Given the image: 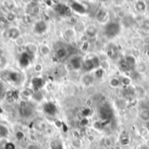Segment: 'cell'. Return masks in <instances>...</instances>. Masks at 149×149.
Instances as JSON below:
<instances>
[{
    "label": "cell",
    "instance_id": "18",
    "mask_svg": "<svg viewBox=\"0 0 149 149\" xmlns=\"http://www.w3.org/2000/svg\"><path fill=\"white\" fill-rule=\"evenodd\" d=\"M82 81H83V83H84L85 85L89 86V85H92V84H93V77H92L91 75L86 74V75H85V76L82 78Z\"/></svg>",
    "mask_w": 149,
    "mask_h": 149
},
{
    "label": "cell",
    "instance_id": "13",
    "mask_svg": "<svg viewBox=\"0 0 149 149\" xmlns=\"http://www.w3.org/2000/svg\"><path fill=\"white\" fill-rule=\"evenodd\" d=\"M134 9L139 12H143L147 9V4L144 1H137L134 4Z\"/></svg>",
    "mask_w": 149,
    "mask_h": 149
},
{
    "label": "cell",
    "instance_id": "16",
    "mask_svg": "<svg viewBox=\"0 0 149 149\" xmlns=\"http://www.w3.org/2000/svg\"><path fill=\"white\" fill-rule=\"evenodd\" d=\"M86 34L89 36V37H94L97 32H98V29L94 26V25H89L87 28H86Z\"/></svg>",
    "mask_w": 149,
    "mask_h": 149
},
{
    "label": "cell",
    "instance_id": "22",
    "mask_svg": "<svg viewBox=\"0 0 149 149\" xmlns=\"http://www.w3.org/2000/svg\"><path fill=\"white\" fill-rule=\"evenodd\" d=\"M33 86H35V88H39V87H41L42 86H43V80L41 79H38V78H36V79H33Z\"/></svg>",
    "mask_w": 149,
    "mask_h": 149
},
{
    "label": "cell",
    "instance_id": "37",
    "mask_svg": "<svg viewBox=\"0 0 149 149\" xmlns=\"http://www.w3.org/2000/svg\"><path fill=\"white\" fill-rule=\"evenodd\" d=\"M148 34H149V32H148Z\"/></svg>",
    "mask_w": 149,
    "mask_h": 149
},
{
    "label": "cell",
    "instance_id": "10",
    "mask_svg": "<svg viewBox=\"0 0 149 149\" xmlns=\"http://www.w3.org/2000/svg\"><path fill=\"white\" fill-rule=\"evenodd\" d=\"M107 17H108L107 12L105 10H103V9L100 10L96 13V19H97L99 22H100V23L105 22V21L107 20Z\"/></svg>",
    "mask_w": 149,
    "mask_h": 149
},
{
    "label": "cell",
    "instance_id": "8",
    "mask_svg": "<svg viewBox=\"0 0 149 149\" xmlns=\"http://www.w3.org/2000/svg\"><path fill=\"white\" fill-rule=\"evenodd\" d=\"M44 111L47 114H49L51 116H53V115H55L57 113V107L53 103L48 102L44 106Z\"/></svg>",
    "mask_w": 149,
    "mask_h": 149
},
{
    "label": "cell",
    "instance_id": "21",
    "mask_svg": "<svg viewBox=\"0 0 149 149\" xmlns=\"http://www.w3.org/2000/svg\"><path fill=\"white\" fill-rule=\"evenodd\" d=\"M114 46L115 45H111V47L107 51V53L111 58H114L117 55V51H116V48Z\"/></svg>",
    "mask_w": 149,
    "mask_h": 149
},
{
    "label": "cell",
    "instance_id": "2",
    "mask_svg": "<svg viewBox=\"0 0 149 149\" xmlns=\"http://www.w3.org/2000/svg\"><path fill=\"white\" fill-rule=\"evenodd\" d=\"M100 65V61L99 58L93 56V57H91L90 58H87L85 61H83L82 67L85 72H91L94 69L99 68Z\"/></svg>",
    "mask_w": 149,
    "mask_h": 149
},
{
    "label": "cell",
    "instance_id": "30",
    "mask_svg": "<svg viewBox=\"0 0 149 149\" xmlns=\"http://www.w3.org/2000/svg\"><path fill=\"white\" fill-rule=\"evenodd\" d=\"M42 69H43V65H40V64H37L36 65H35V67H34V70L36 71V72H41L42 71Z\"/></svg>",
    "mask_w": 149,
    "mask_h": 149
},
{
    "label": "cell",
    "instance_id": "9",
    "mask_svg": "<svg viewBox=\"0 0 149 149\" xmlns=\"http://www.w3.org/2000/svg\"><path fill=\"white\" fill-rule=\"evenodd\" d=\"M46 29H47V25H46V24H45V21H39V22H38L35 24V27H34V31L38 34L44 33L46 31Z\"/></svg>",
    "mask_w": 149,
    "mask_h": 149
},
{
    "label": "cell",
    "instance_id": "28",
    "mask_svg": "<svg viewBox=\"0 0 149 149\" xmlns=\"http://www.w3.org/2000/svg\"><path fill=\"white\" fill-rule=\"evenodd\" d=\"M16 43H17V45L22 46V45H24V39L22 37H19L17 39H16Z\"/></svg>",
    "mask_w": 149,
    "mask_h": 149
},
{
    "label": "cell",
    "instance_id": "6",
    "mask_svg": "<svg viewBox=\"0 0 149 149\" xmlns=\"http://www.w3.org/2000/svg\"><path fill=\"white\" fill-rule=\"evenodd\" d=\"M71 9L72 10H74L77 13L79 14H84L86 12V8L84 4L79 3V2H72L71 4Z\"/></svg>",
    "mask_w": 149,
    "mask_h": 149
},
{
    "label": "cell",
    "instance_id": "31",
    "mask_svg": "<svg viewBox=\"0 0 149 149\" xmlns=\"http://www.w3.org/2000/svg\"><path fill=\"white\" fill-rule=\"evenodd\" d=\"M103 73H104V72H103L102 69H98V71L96 72V77L97 78H101L103 76Z\"/></svg>",
    "mask_w": 149,
    "mask_h": 149
},
{
    "label": "cell",
    "instance_id": "25",
    "mask_svg": "<svg viewBox=\"0 0 149 149\" xmlns=\"http://www.w3.org/2000/svg\"><path fill=\"white\" fill-rule=\"evenodd\" d=\"M7 134H8L7 128H6L5 127L2 126V125H0V138H1V137H3V136H5V135H7Z\"/></svg>",
    "mask_w": 149,
    "mask_h": 149
},
{
    "label": "cell",
    "instance_id": "19",
    "mask_svg": "<svg viewBox=\"0 0 149 149\" xmlns=\"http://www.w3.org/2000/svg\"><path fill=\"white\" fill-rule=\"evenodd\" d=\"M121 82L119 79L117 78H113L111 80H110V86L112 87H119L120 86Z\"/></svg>",
    "mask_w": 149,
    "mask_h": 149
},
{
    "label": "cell",
    "instance_id": "36",
    "mask_svg": "<svg viewBox=\"0 0 149 149\" xmlns=\"http://www.w3.org/2000/svg\"><path fill=\"white\" fill-rule=\"evenodd\" d=\"M148 58H149V51H148Z\"/></svg>",
    "mask_w": 149,
    "mask_h": 149
},
{
    "label": "cell",
    "instance_id": "14",
    "mask_svg": "<svg viewBox=\"0 0 149 149\" xmlns=\"http://www.w3.org/2000/svg\"><path fill=\"white\" fill-rule=\"evenodd\" d=\"M20 113L24 117H29L31 114L32 111H31V108L27 107V105H24L20 107Z\"/></svg>",
    "mask_w": 149,
    "mask_h": 149
},
{
    "label": "cell",
    "instance_id": "7",
    "mask_svg": "<svg viewBox=\"0 0 149 149\" xmlns=\"http://www.w3.org/2000/svg\"><path fill=\"white\" fill-rule=\"evenodd\" d=\"M70 65L72 69H80L83 65V60L79 56H74L71 58L70 60Z\"/></svg>",
    "mask_w": 149,
    "mask_h": 149
},
{
    "label": "cell",
    "instance_id": "17",
    "mask_svg": "<svg viewBox=\"0 0 149 149\" xmlns=\"http://www.w3.org/2000/svg\"><path fill=\"white\" fill-rule=\"evenodd\" d=\"M29 60H30V58H29L27 52H24L21 56V58H20V65L24 67V66L29 65Z\"/></svg>",
    "mask_w": 149,
    "mask_h": 149
},
{
    "label": "cell",
    "instance_id": "1",
    "mask_svg": "<svg viewBox=\"0 0 149 149\" xmlns=\"http://www.w3.org/2000/svg\"><path fill=\"white\" fill-rule=\"evenodd\" d=\"M121 30V26L117 22H110L105 27V34L107 38H113L116 37Z\"/></svg>",
    "mask_w": 149,
    "mask_h": 149
},
{
    "label": "cell",
    "instance_id": "35",
    "mask_svg": "<svg viewBox=\"0 0 149 149\" xmlns=\"http://www.w3.org/2000/svg\"><path fill=\"white\" fill-rule=\"evenodd\" d=\"M144 25H145L146 27L149 28V20H146V21L144 22Z\"/></svg>",
    "mask_w": 149,
    "mask_h": 149
},
{
    "label": "cell",
    "instance_id": "11",
    "mask_svg": "<svg viewBox=\"0 0 149 149\" xmlns=\"http://www.w3.org/2000/svg\"><path fill=\"white\" fill-rule=\"evenodd\" d=\"M67 55V50L65 47H59L55 52V57L58 59H63Z\"/></svg>",
    "mask_w": 149,
    "mask_h": 149
},
{
    "label": "cell",
    "instance_id": "27",
    "mask_svg": "<svg viewBox=\"0 0 149 149\" xmlns=\"http://www.w3.org/2000/svg\"><path fill=\"white\" fill-rule=\"evenodd\" d=\"M130 141H129V138L128 137H122L120 139V144L122 146H127L129 144Z\"/></svg>",
    "mask_w": 149,
    "mask_h": 149
},
{
    "label": "cell",
    "instance_id": "3",
    "mask_svg": "<svg viewBox=\"0 0 149 149\" xmlns=\"http://www.w3.org/2000/svg\"><path fill=\"white\" fill-rule=\"evenodd\" d=\"M113 109L108 105H103L99 109V115L102 120H109L113 117Z\"/></svg>",
    "mask_w": 149,
    "mask_h": 149
},
{
    "label": "cell",
    "instance_id": "33",
    "mask_svg": "<svg viewBox=\"0 0 149 149\" xmlns=\"http://www.w3.org/2000/svg\"><path fill=\"white\" fill-rule=\"evenodd\" d=\"M90 114H91V111H90V109H88V108L84 109V111H83V116L86 117V116H89Z\"/></svg>",
    "mask_w": 149,
    "mask_h": 149
},
{
    "label": "cell",
    "instance_id": "20",
    "mask_svg": "<svg viewBox=\"0 0 149 149\" xmlns=\"http://www.w3.org/2000/svg\"><path fill=\"white\" fill-rule=\"evenodd\" d=\"M74 36H75V32H74V31L72 30V29H67V30L65 31V37L67 39H72Z\"/></svg>",
    "mask_w": 149,
    "mask_h": 149
},
{
    "label": "cell",
    "instance_id": "29",
    "mask_svg": "<svg viewBox=\"0 0 149 149\" xmlns=\"http://www.w3.org/2000/svg\"><path fill=\"white\" fill-rule=\"evenodd\" d=\"M14 19H15V15L13 13H9L7 15L6 20H8V21H13Z\"/></svg>",
    "mask_w": 149,
    "mask_h": 149
},
{
    "label": "cell",
    "instance_id": "5",
    "mask_svg": "<svg viewBox=\"0 0 149 149\" xmlns=\"http://www.w3.org/2000/svg\"><path fill=\"white\" fill-rule=\"evenodd\" d=\"M55 10L58 14L63 15V16H70L72 13V9L69 6L65 5V4H62V3L58 4L56 6Z\"/></svg>",
    "mask_w": 149,
    "mask_h": 149
},
{
    "label": "cell",
    "instance_id": "15",
    "mask_svg": "<svg viewBox=\"0 0 149 149\" xmlns=\"http://www.w3.org/2000/svg\"><path fill=\"white\" fill-rule=\"evenodd\" d=\"M9 33V38H13V39H17L19 37H20V33H19V31L16 28H11L8 31Z\"/></svg>",
    "mask_w": 149,
    "mask_h": 149
},
{
    "label": "cell",
    "instance_id": "12",
    "mask_svg": "<svg viewBox=\"0 0 149 149\" xmlns=\"http://www.w3.org/2000/svg\"><path fill=\"white\" fill-rule=\"evenodd\" d=\"M139 117L143 121H149V109L142 108L139 112Z\"/></svg>",
    "mask_w": 149,
    "mask_h": 149
},
{
    "label": "cell",
    "instance_id": "34",
    "mask_svg": "<svg viewBox=\"0 0 149 149\" xmlns=\"http://www.w3.org/2000/svg\"><path fill=\"white\" fill-rule=\"evenodd\" d=\"M4 149H15V146L12 143H6L4 146Z\"/></svg>",
    "mask_w": 149,
    "mask_h": 149
},
{
    "label": "cell",
    "instance_id": "23",
    "mask_svg": "<svg viewBox=\"0 0 149 149\" xmlns=\"http://www.w3.org/2000/svg\"><path fill=\"white\" fill-rule=\"evenodd\" d=\"M40 52L42 55H48L50 53V48L47 45H42L40 47Z\"/></svg>",
    "mask_w": 149,
    "mask_h": 149
},
{
    "label": "cell",
    "instance_id": "4",
    "mask_svg": "<svg viewBox=\"0 0 149 149\" xmlns=\"http://www.w3.org/2000/svg\"><path fill=\"white\" fill-rule=\"evenodd\" d=\"M136 65V60H135V58L134 56H127L125 58V59H123V62L121 63V65H120V68L123 69V70H132L134 68Z\"/></svg>",
    "mask_w": 149,
    "mask_h": 149
},
{
    "label": "cell",
    "instance_id": "24",
    "mask_svg": "<svg viewBox=\"0 0 149 149\" xmlns=\"http://www.w3.org/2000/svg\"><path fill=\"white\" fill-rule=\"evenodd\" d=\"M147 65L145 64V63H140L139 64V65H138V71H139V72H141V73H144V72H146V71H147Z\"/></svg>",
    "mask_w": 149,
    "mask_h": 149
},
{
    "label": "cell",
    "instance_id": "26",
    "mask_svg": "<svg viewBox=\"0 0 149 149\" xmlns=\"http://www.w3.org/2000/svg\"><path fill=\"white\" fill-rule=\"evenodd\" d=\"M121 84L125 86H128L131 84V79L128 77H124L121 79Z\"/></svg>",
    "mask_w": 149,
    "mask_h": 149
},
{
    "label": "cell",
    "instance_id": "32",
    "mask_svg": "<svg viewBox=\"0 0 149 149\" xmlns=\"http://www.w3.org/2000/svg\"><path fill=\"white\" fill-rule=\"evenodd\" d=\"M16 136H17V140H22L23 138H24V134H23V132H20V131H18L17 134H16Z\"/></svg>",
    "mask_w": 149,
    "mask_h": 149
}]
</instances>
